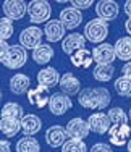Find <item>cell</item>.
Segmentation results:
<instances>
[{"label": "cell", "mask_w": 131, "mask_h": 152, "mask_svg": "<svg viewBox=\"0 0 131 152\" xmlns=\"http://www.w3.org/2000/svg\"><path fill=\"white\" fill-rule=\"evenodd\" d=\"M78 102L89 110H104L112 102V96L107 88H86L78 94Z\"/></svg>", "instance_id": "1"}, {"label": "cell", "mask_w": 131, "mask_h": 152, "mask_svg": "<svg viewBox=\"0 0 131 152\" xmlns=\"http://www.w3.org/2000/svg\"><path fill=\"white\" fill-rule=\"evenodd\" d=\"M128 117H130V121H131V108H130V112H128Z\"/></svg>", "instance_id": "42"}, {"label": "cell", "mask_w": 131, "mask_h": 152, "mask_svg": "<svg viewBox=\"0 0 131 152\" xmlns=\"http://www.w3.org/2000/svg\"><path fill=\"white\" fill-rule=\"evenodd\" d=\"M60 20L67 26V29H76L83 21V13L76 7H67L60 12Z\"/></svg>", "instance_id": "15"}, {"label": "cell", "mask_w": 131, "mask_h": 152, "mask_svg": "<svg viewBox=\"0 0 131 152\" xmlns=\"http://www.w3.org/2000/svg\"><path fill=\"white\" fill-rule=\"evenodd\" d=\"M16 152H41L39 141L34 136H23L16 142Z\"/></svg>", "instance_id": "27"}, {"label": "cell", "mask_w": 131, "mask_h": 152, "mask_svg": "<svg viewBox=\"0 0 131 152\" xmlns=\"http://www.w3.org/2000/svg\"><path fill=\"white\" fill-rule=\"evenodd\" d=\"M107 134H108V141H110V144L121 147V146H125V144H128V141L131 137V126H130V123H123V125H112Z\"/></svg>", "instance_id": "5"}, {"label": "cell", "mask_w": 131, "mask_h": 152, "mask_svg": "<svg viewBox=\"0 0 131 152\" xmlns=\"http://www.w3.org/2000/svg\"><path fill=\"white\" fill-rule=\"evenodd\" d=\"M121 73H123V76H126V78H130V79H131V61H128V63L123 65Z\"/></svg>", "instance_id": "37"}, {"label": "cell", "mask_w": 131, "mask_h": 152, "mask_svg": "<svg viewBox=\"0 0 131 152\" xmlns=\"http://www.w3.org/2000/svg\"><path fill=\"white\" fill-rule=\"evenodd\" d=\"M0 60L3 58V57L7 55V53H8V50H10V45H8V42L5 41V39H0Z\"/></svg>", "instance_id": "35"}, {"label": "cell", "mask_w": 131, "mask_h": 152, "mask_svg": "<svg viewBox=\"0 0 131 152\" xmlns=\"http://www.w3.org/2000/svg\"><path fill=\"white\" fill-rule=\"evenodd\" d=\"M123 10H125V13H126L128 16H131V0H126V2H125Z\"/></svg>", "instance_id": "38"}, {"label": "cell", "mask_w": 131, "mask_h": 152, "mask_svg": "<svg viewBox=\"0 0 131 152\" xmlns=\"http://www.w3.org/2000/svg\"><path fill=\"white\" fill-rule=\"evenodd\" d=\"M2 117H12V118H18V120H23L24 117V110L20 104L16 102H7L2 108Z\"/></svg>", "instance_id": "28"}, {"label": "cell", "mask_w": 131, "mask_h": 152, "mask_svg": "<svg viewBox=\"0 0 131 152\" xmlns=\"http://www.w3.org/2000/svg\"><path fill=\"white\" fill-rule=\"evenodd\" d=\"M115 52H116V58H120L123 61L131 60V36L120 37L115 42Z\"/></svg>", "instance_id": "25"}, {"label": "cell", "mask_w": 131, "mask_h": 152, "mask_svg": "<svg viewBox=\"0 0 131 152\" xmlns=\"http://www.w3.org/2000/svg\"><path fill=\"white\" fill-rule=\"evenodd\" d=\"M67 137H68L67 128H63V126H60V125H53L45 131V142L49 144L50 147H53V149L63 146Z\"/></svg>", "instance_id": "16"}, {"label": "cell", "mask_w": 131, "mask_h": 152, "mask_svg": "<svg viewBox=\"0 0 131 152\" xmlns=\"http://www.w3.org/2000/svg\"><path fill=\"white\" fill-rule=\"evenodd\" d=\"M70 61L73 63V66L86 70V68H89L91 65H92L94 55H92V52H91V50H87V49L83 47V49L76 50L75 53H71V55H70Z\"/></svg>", "instance_id": "20"}, {"label": "cell", "mask_w": 131, "mask_h": 152, "mask_svg": "<svg viewBox=\"0 0 131 152\" xmlns=\"http://www.w3.org/2000/svg\"><path fill=\"white\" fill-rule=\"evenodd\" d=\"M58 86H60L61 92L67 94V96H70V97L81 92V81H79L73 73H70V71L65 73V75H61Z\"/></svg>", "instance_id": "18"}, {"label": "cell", "mask_w": 131, "mask_h": 152, "mask_svg": "<svg viewBox=\"0 0 131 152\" xmlns=\"http://www.w3.org/2000/svg\"><path fill=\"white\" fill-rule=\"evenodd\" d=\"M113 73H115V66L112 63H97V66L92 71V76L99 83H107L113 78Z\"/></svg>", "instance_id": "26"}, {"label": "cell", "mask_w": 131, "mask_h": 152, "mask_svg": "<svg viewBox=\"0 0 131 152\" xmlns=\"http://www.w3.org/2000/svg\"><path fill=\"white\" fill-rule=\"evenodd\" d=\"M20 44L26 49H36L39 44H42V29L37 26H29L21 31Z\"/></svg>", "instance_id": "11"}, {"label": "cell", "mask_w": 131, "mask_h": 152, "mask_svg": "<svg viewBox=\"0 0 131 152\" xmlns=\"http://www.w3.org/2000/svg\"><path fill=\"white\" fill-rule=\"evenodd\" d=\"M60 73L55 70L53 66H45L42 68L37 73V83L39 84H44L47 88H52V86H57L60 83Z\"/></svg>", "instance_id": "22"}, {"label": "cell", "mask_w": 131, "mask_h": 152, "mask_svg": "<svg viewBox=\"0 0 131 152\" xmlns=\"http://www.w3.org/2000/svg\"><path fill=\"white\" fill-rule=\"evenodd\" d=\"M65 32H67V26L61 23V20H49L44 26V36L49 42H58L63 41Z\"/></svg>", "instance_id": "9"}, {"label": "cell", "mask_w": 131, "mask_h": 152, "mask_svg": "<svg viewBox=\"0 0 131 152\" xmlns=\"http://www.w3.org/2000/svg\"><path fill=\"white\" fill-rule=\"evenodd\" d=\"M125 31L128 32V36H131V16H128V20L125 21Z\"/></svg>", "instance_id": "39"}, {"label": "cell", "mask_w": 131, "mask_h": 152, "mask_svg": "<svg viewBox=\"0 0 131 152\" xmlns=\"http://www.w3.org/2000/svg\"><path fill=\"white\" fill-rule=\"evenodd\" d=\"M55 2H58V3H67V2H71V0H55Z\"/></svg>", "instance_id": "41"}, {"label": "cell", "mask_w": 131, "mask_h": 152, "mask_svg": "<svg viewBox=\"0 0 131 152\" xmlns=\"http://www.w3.org/2000/svg\"><path fill=\"white\" fill-rule=\"evenodd\" d=\"M65 128H67L68 137H73V139H86L91 133L89 121L83 120V118H78V117L68 121V125Z\"/></svg>", "instance_id": "8"}, {"label": "cell", "mask_w": 131, "mask_h": 152, "mask_svg": "<svg viewBox=\"0 0 131 152\" xmlns=\"http://www.w3.org/2000/svg\"><path fill=\"white\" fill-rule=\"evenodd\" d=\"M84 36L92 44H100L108 36V23L104 18H92L84 26Z\"/></svg>", "instance_id": "2"}, {"label": "cell", "mask_w": 131, "mask_h": 152, "mask_svg": "<svg viewBox=\"0 0 131 152\" xmlns=\"http://www.w3.org/2000/svg\"><path fill=\"white\" fill-rule=\"evenodd\" d=\"M126 147H128V152H131V137H130V141H128V144H126Z\"/></svg>", "instance_id": "40"}, {"label": "cell", "mask_w": 131, "mask_h": 152, "mask_svg": "<svg viewBox=\"0 0 131 152\" xmlns=\"http://www.w3.org/2000/svg\"><path fill=\"white\" fill-rule=\"evenodd\" d=\"M28 13L31 23H47L52 15V8L47 0H31L28 5Z\"/></svg>", "instance_id": "3"}, {"label": "cell", "mask_w": 131, "mask_h": 152, "mask_svg": "<svg viewBox=\"0 0 131 152\" xmlns=\"http://www.w3.org/2000/svg\"><path fill=\"white\" fill-rule=\"evenodd\" d=\"M21 131L24 133V136H34L41 131L42 128V120L34 113H29V115H24L23 120H21Z\"/></svg>", "instance_id": "21"}, {"label": "cell", "mask_w": 131, "mask_h": 152, "mask_svg": "<svg viewBox=\"0 0 131 152\" xmlns=\"http://www.w3.org/2000/svg\"><path fill=\"white\" fill-rule=\"evenodd\" d=\"M50 92L49 88L44 84H37L36 88H31L28 91V102L36 108H44L45 105H49L50 100Z\"/></svg>", "instance_id": "7"}, {"label": "cell", "mask_w": 131, "mask_h": 152, "mask_svg": "<svg viewBox=\"0 0 131 152\" xmlns=\"http://www.w3.org/2000/svg\"><path fill=\"white\" fill-rule=\"evenodd\" d=\"M94 3V0H71V5L79 10H87Z\"/></svg>", "instance_id": "33"}, {"label": "cell", "mask_w": 131, "mask_h": 152, "mask_svg": "<svg viewBox=\"0 0 131 152\" xmlns=\"http://www.w3.org/2000/svg\"><path fill=\"white\" fill-rule=\"evenodd\" d=\"M53 57V49L50 44H39L36 49H32V60L37 65H47Z\"/></svg>", "instance_id": "23"}, {"label": "cell", "mask_w": 131, "mask_h": 152, "mask_svg": "<svg viewBox=\"0 0 131 152\" xmlns=\"http://www.w3.org/2000/svg\"><path fill=\"white\" fill-rule=\"evenodd\" d=\"M3 13L12 20H23L28 13V5L24 0H3Z\"/></svg>", "instance_id": "10"}, {"label": "cell", "mask_w": 131, "mask_h": 152, "mask_svg": "<svg viewBox=\"0 0 131 152\" xmlns=\"http://www.w3.org/2000/svg\"><path fill=\"white\" fill-rule=\"evenodd\" d=\"M29 88H31V79H29L28 75L23 73H16L10 78V91L16 96H23V94H28Z\"/></svg>", "instance_id": "19"}, {"label": "cell", "mask_w": 131, "mask_h": 152, "mask_svg": "<svg viewBox=\"0 0 131 152\" xmlns=\"http://www.w3.org/2000/svg\"><path fill=\"white\" fill-rule=\"evenodd\" d=\"M89 152H113V151H112V147L108 146V144H105V142H97V144H94V146L91 147Z\"/></svg>", "instance_id": "34"}, {"label": "cell", "mask_w": 131, "mask_h": 152, "mask_svg": "<svg viewBox=\"0 0 131 152\" xmlns=\"http://www.w3.org/2000/svg\"><path fill=\"white\" fill-rule=\"evenodd\" d=\"M86 36L84 34H78V32H73V34H68L63 37V41H61V50H63L67 55H71V53H75L76 50L83 49V47L86 45Z\"/></svg>", "instance_id": "17"}, {"label": "cell", "mask_w": 131, "mask_h": 152, "mask_svg": "<svg viewBox=\"0 0 131 152\" xmlns=\"http://www.w3.org/2000/svg\"><path fill=\"white\" fill-rule=\"evenodd\" d=\"M0 152H12V144H10V141H7V139L0 141Z\"/></svg>", "instance_id": "36"}, {"label": "cell", "mask_w": 131, "mask_h": 152, "mask_svg": "<svg viewBox=\"0 0 131 152\" xmlns=\"http://www.w3.org/2000/svg\"><path fill=\"white\" fill-rule=\"evenodd\" d=\"M94 61L96 63H113L116 58V52H115V45H110L107 42H100L94 47L92 50Z\"/></svg>", "instance_id": "12"}, {"label": "cell", "mask_w": 131, "mask_h": 152, "mask_svg": "<svg viewBox=\"0 0 131 152\" xmlns=\"http://www.w3.org/2000/svg\"><path fill=\"white\" fill-rule=\"evenodd\" d=\"M21 120L18 118H12V117H2V121H0V129L7 137H13L16 136L18 133L21 131Z\"/></svg>", "instance_id": "24"}, {"label": "cell", "mask_w": 131, "mask_h": 152, "mask_svg": "<svg viewBox=\"0 0 131 152\" xmlns=\"http://www.w3.org/2000/svg\"><path fill=\"white\" fill-rule=\"evenodd\" d=\"M73 107V102L70 99V96H67V94L60 92V94H52V97H50L49 100V110L52 115H55V117H61V115H65L68 110H71Z\"/></svg>", "instance_id": "6"}, {"label": "cell", "mask_w": 131, "mask_h": 152, "mask_svg": "<svg viewBox=\"0 0 131 152\" xmlns=\"http://www.w3.org/2000/svg\"><path fill=\"white\" fill-rule=\"evenodd\" d=\"M108 118H110L112 125H123V123H130V117L128 113H125L121 107H113L107 112Z\"/></svg>", "instance_id": "29"}, {"label": "cell", "mask_w": 131, "mask_h": 152, "mask_svg": "<svg viewBox=\"0 0 131 152\" xmlns=\"http://www.w3.org/2000/svg\"><path fill=\"white\" fill-rule=\"evenodd\" d=\"M13 36V20L8 16H3L0 20V39L8 41Z\"/></svg>", "instance_id": "32"}, {"label": "cell", "mask_w": 131, "mask_h": 152, "mask_svg": "<svg viewBox=\"0 0 131 152\" xmlns=\"http://www.w3.org/2000/svg\"><path fill=\"white\" fill-rule=\"evenodd\" d=\"M115 91L121 97H131V79L126 76H120L115 81Z\"/></svg>", "instance_id": "31"}, {"label": "cell", "mask_w": 131, "mask_h": 152, "mask_svg": "<svg viewBox=\"0 0 131 152\" xmlns=\"http://www.w3.org/2000/svg\"><path fill=\"white\" fill-rule=\"evenodd\" d=\"M61 152H87V147L83 139H73V137H70L61 146Z\"/></svg>", "instance_id": "30"}, {"label": "cell", "mask_w": 131, "mask_h": 152, "mask_svg": "<svg viewBox=\"0 0 131 152\" xmlns=\"http://www.w3.org/2000/svg\"><path fill=\"white\" fill-rule=\"evenodd\" d=\"M28 60V53H26V47L24 45H10V50L5 57H3L2 63L10 70H18V68L24 66Z\"/></svg>", "instance_id": "4"}, {"label": "cell", "mask_w": 131, "mask_h": 152, "mask_svg": "<svg viewBox=\"0 0 131 152\" xmlns=\"http://www.w3.org/2000/svg\"><path fill=\"white\" fill-rule=\"evenodd\" d=\"M87 121H89L91 131H94L96 134H107L110 126H112V121H110V118H108V115L102 113V112L92 113L87 118Z\"/></svg>", "instance_id": "14"}, {"label": "cell", "mask_w": 131, "mask_h": 152, "mask_svg": "<svg viewBox=\"0 0 131 152\" xmlns=\"http://www.w3.org/2000/svg\"><path fill=\"white\" fill-rule=\"evenodd\" d=\"M96 13L99 18L107 21H113L120 13V7L115 0H99L96 3Z\"/></svg>", "instance_id": "13"}]
</instances>
